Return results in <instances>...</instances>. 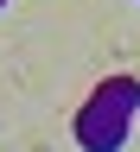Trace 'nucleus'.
<instances>
[{
	"mask_svg": "<svg viewBox=\"0 0 140 152\" xmlns=\"http://www.w3.org/2000/svg\"><path fill=\"white\" fill-rule=\"evenodd\" d=\"M134 108H140V83H134V76L102 83V89L83 102V114H76V146H83V152H121Z\"/></svg>",
	"mask_w": 140,
	"mask_h": 152,
	"instance_id": "obj_1",
	"label": "nucleus"
},
{
	"mask_svg": "<svg viewBox=\"0 0 140 152\" xmlns=\"http://www.w3.org/2000/svg\"><path fill=\"white\" fill-rule=\"evenodd\" d=\"M0 7H7V0H0Z\"/></svg>",
	"mask_w": 140,
	"mask_h": 152,
	"instance_id": "obj_2",
	"label": "nucleus"
}]
</instances>
